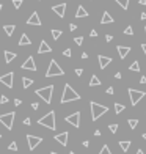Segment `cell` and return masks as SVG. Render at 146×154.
Segmentation results:
<instances>
[{
	"label": "cell",
	"instance_id": "obj_11",
	"mask_svg": "<svg viewBox=\"0 0 146 154\" xmlns=\"http://www.w3.org/2000/svg\"><path fill=\"white\" fill-rule=\"evenodd\" d=\"M22 69H27V71H36V65H35V58L33 57H28L27 60H25L24 63H22V66H20Z\"/></svg>",
	"mask_w": 146,
	"mask_h": 154
},
{
	"label": "cell",
	"instance_id": "obj_14",
	"mask_svg": "<svg viewBox=\"0 0 146 154\" xmlns=\"http://www.w3.org/2000/svg\"><path fill=\"white\" fill-rule=\"evenodd\" d=\"M98 60H99V66H101V69H105L107 66L112 63V58H110V57H105V55H99Z\"/></svg>",
	"mask_w": 146,
	"mask_h": 154
},
{
	"label": "cell",
	"instance_id": "obj_60",
	"mask_svg": "<svg viewBox=\"0 0 146 154\" xmlns=\"http://www.w3.org/2000/svg\"><path fill=\"white\" fill-rule=\"evenodd\" d=\"M0 137H2V134H0Z\"/></svg>",
	"mask_w": 146,
	"mask_h": 154
},
{
	"label": "cell",
	"instance_id": "obj_21",
	"mask_svg": "<svg viewBox=\"0 0 146 154\" xmlns=\"http://www.w3.org/2000/svg\"><path fill=\"white\" fill-rule=\"evenodd\" d=\"M130 143H132L130 140H122V142H119V148H121L124 153H127V151H129V148H130Z\"/></svg>",
	"mask_w": 146,
	"mask_h": 154
},
{
	"label": "cell",
	"instance_id": "obj_48",
	"mask_svg": "<svg viewBox=\"0 0 146 154\" xmlns=\"http://www.w3.org/2000/svg\"><path fill=\"white\" fill-rule=\"evenodd\" d=\"M121 77H122L121 72H116V74H115V79H121Z\"/></svg>",
	"mask_w": 146,
	"mask_h": 154
},
{
	"label": "cell",
	"instance_id": "obj_36",
	"mask_svg": "<svg viewBox=\"0 0 146 154\" xmlns=\"http://www.w3.org/2000/svg\"><path fill=\"white\" fill-rule=\"evenodd\" d=\"M13 5H14V8H20V5H22V0H13Z\"/></svg>",
	"mask_w": 146,
	"mask_h": 154
},
{
	"label": "cell",
	"instance_id": "obj_13",
	"mask_svg": "<svg viewBox=\"0 0 146 154\" xmlns=\"http://www.w3.org/2000/svg\"><path fill=\"white\" fill-rule=\"evenodd\" d=\"M68 138H69L68 132H61V134H58V135H55V140H57L60 145H63V146L68 145Z\"/></svg>",
	"mask_w": 146,
	"mask_h": 154
},
{
	"label": "cell",
	"instance_id": "obj_32",
	"mask_svg": "<svg viewBox=\"0 0 146 154\" xmlns=\"http://www.w3.org/2000/svg\"><path fill=\"white\" fill-rule=\"evenodd\" d=\"M8 149H10V151H17V143H16V142H11L10 146H8Z\"/></svg>",
	"mask_w": 146,
	"mask_h": 154
},
{
	"label": "cell",
	"instance_id": "obj_23",
	"mask_svg": "<svg viewBox=\"0 0 146 154\" xmlns=\"http://www.w3.org/2000/svg\"><path fill=\"white\" fill-rule=\"evenodd\" d=\"M3 30L8 36H11L14 33V30H16V25H3Z\"/></svg>",
	"mask_w": 146,
	"mask_h": 154
},
{
	"label": "cell",
	"instance_id": "obj_59",
	"mask_svg": "<svg viewBox=\"0 0 146 154\" xmlns=\"http://www.w3.org/2000/svg\"><path fill=\"white\" fill-rule=\"evenodd\" d=\"M145 36H146V27H145Z\"/></svg>",
	"mask_w": 146,
	"mask_h": 154
},
{
	"label": "cell",
	"instance_id": "obj_16",
	"mask_svg": "<svg viewBox=\"0 0 146 154\" xmlns=\"http://www.w3.org/2000/svg\"><path fill=\"white\" fill-rule=\"evenodd\" d=\"M49 52H52V47L47 44V41H41L39 47H38V54H49Z\"/></svg>",
	"mask_w": 146,
	"mask_h": 154
},
{
	"label": "cell",
	"instance_id": "obj_51",
	"mask_svg": "<svg viewBox=\"0 0 146 154\" xmlns=\"http://www.w3.org/2000/svg\"><path fill=\"white\" fill-rule=\"evenodd\" d=\"M138 3H140V5H143V7H145V5H146V0H138Z\"/></svg>",
	"mask_w": 146,
	"mask_h": 154
},
{
	"label": "cell",
	"instance_id": "obj_54",
	"mask_svg": "<svg viewBox=\"0 0 146 154\" xmlns=\"http://www.w3.org/2000/svg\"><path fill=\"white\" fill-rule=\"evenodd\" d=\"M137 154H145V153H143L141 149H138V151H137Z\"/></svg>",
	"mask_w": 146,
	"mask_h": 154
},
{
	"label": "cell",
	"instance_id": "obj_41",
	"mask_svg": "<svg viewBox=\"0 0 146 154\" xmlns=\"http://www.w3.org/2000/svg\"><path fill=\"white\" fill-rule=\"evenodd\" d=\"M38 107H39V104L38 102H31V109L33 110H38Z\"/></svg>",
	"mask_w": 146,
	"mask_h": 154
},
{
	"label": "cell",
	"instance_id": "obj_57",
	"mask_svg": "<svg viewBox=\"0 0 146 154\" xmlns=\"http://www.w3.org/2000/svg\"><path fill=\"white\" fill-rule=\"evenodd\" d=\"M50 154H57V153H55V151H52V153H50Z\"/></svg>",
	"mask_w": 146,
	"mask_h": 154
},
{
	"label": "cell",
	"instance_id": "obj_33",
	"mask_svg": "<svg viewBox=\"0 0 146 154\" xmlns=\"http://www.w3.org/2000/svg\"><path fill=\"white\" fill-rule=\"evenodd\" d=\"M124 35H129V36H130V35H134V28L130 27V25H129V27H126V28H124Z\"/></svg>",
	"mask_w": 146,
	"mask_h": 154
},
{
	"label": "cell",
	"instance_id": "obj_4",
	"mask_svg": "<svg viewBox=\"0 0 146 154\" xmlns=\"http://www.w3.org/2000/svg\"><path fill=\"white\" fill-rule=\"evenodd\" d=\"M36 94L39 96L46 104H50L52 102V94H54V85H47V87H44V88L36 90Z\"/></svg>",
	"mask_w": 146,
	"mask_h": 154
},
{
	"label": "cell",
	"instance_id": "obj_44",
	"mask_svg": "<svg viewBox=\"0 0 146 154\" xmlns=\"http://www.w3.org/2000/svg\"><path fill=\"white\" fill-rule=\"evenodd\" d=\"M107 94H113V88H112V87H109V88H107Z\"/></svg>",
	"mask_w": 146,
	"mask_h": 154
},
{
	"label": "cell",
	"instance_id": "obj_5",
	"mask_svg": "<svg viewBox=\"0 0 146 154\" xmlns=\"http://www.w3.org/2000/svg\"><path fill=\"white\" fill-rule=\"evenodd\" d=\"M63 74H65V71L60 68V65H58L55 60H52V62L49 63L47 71H46V77H55V75H63Z\"/></svg>",
	"mask_w": 146,
	"mask_h": 154
},
{
	"label": "cell",
	"instance_id": "obj_37",
	"mask_svg": "<svg viewBox=\"0 0 146 154\" xmlns=\"http://www.w3.org/2000/svg\"><path fill=\"white\" fill-rule=\"evenodd\" d=\"M7 102H8V98L5 94H2L0 96V104H7Z\"/></svg>",
	"mask_w": 146,
	"mask_h": 154
},
{
	"label": "cell",
	"instance_id": "obj_3",
	"mask_svg": "<svg viewBox=\"0 0 146 154\" xmlns=\"http://www.w3.org/2000/svg\"><path fill=\"white\" fill-rule=\"evenodd\" d=\"M38 124H39V126L47 127V129L55 130V129H57V123H55V112H49L47 115H44L43 118H39V120H38Z\"/></svg>",
	"mask_w": 146,
	"mask_h": 154
},
{
	"label": "cell",
	"instance_id": "obj_40",
	"mask_svg": "<svg viewBox=\"0 0 146 154\" xmlns=\"http://www.w3.org/2000/svg\"><path fill=\"white\" fill-rule=\"evenodd\" d=\"M24 124H25V126H30V124H31V120H30V118H25V120H24Z\"/></svg>",
	"mask_w": 146,
	"mask_h": 154
},
{
	"label": "cell",
	"instance_id": "obj_34",
	"mask_svg": "<svg viewBox=\"0 0 146 154\" xmlns=\"http://www.w3.org/2000/svg\"><path fill=\"white\" fill-rule=\"evenodd\" d=\"M109 129H110V132L112 134H116V130H118V124H110Z\"/></svg>",
	"mask_w": 146,
	"mask_h": 154
},
{
	"label": "cell",
	"instance_id": "obj_17",
	"mask_svg": "<svg viewBox=\"0 0 146 154\" xmlns=\"http://www.w3.org/2000/svg\"><path fill=\"white\" fill-rule=\"evenodd\" d=\"M118 54H119V58H126L127 54L130 52V47H126V46H118Z\"/></svg>",
	"mask_w": 146,
	"mask_h": 154
},
{
	"label": "cell",
	"instance_id": "obj_58",
	"mask_svg": "<svg viewBox=\"0 0 146 154\" xmlns=\"http://www.w3.org/2000/svg\"><path fill=\"white\" fill-rule=\"evenodd\" d=\"M69 154H75V153H74V151H71V153H69Z\"/></svg>",
	"mask_w": 146,
	"mask_h": 154
},
{
	"label": "cell",
	"instance_id": "obj_29",
	"mask_svg": "<svg viewBox=\"0 0 146 154\" xmlns=\"http://www.w3.org/2000/svg\"><path fill=\"white\" fill-rule=\"evenodd\" d=\"M50 33H52V38H54V39H58V38L63 35V31H61V30H52Z\"/></svg>",
	"mask_w": 146,
	"mask_h": 154
},
{
	"label": "cell",
	"instance_id": "obj_52",
	"mask_svg": "<svg viewBox=\"0 0 146 154\" xmlns=\"http://www.w3.org/2000/svg\"><path fill=\"white\" fill-rule=\"evenodd\" d=\"M141 49H143V52H145V57H146V44H141Z\"/></svg>",
	"mask_w": 146,
	"mask_h": 154
},
{
	"label": "cell",
	"instance_id": "obj_18",
	"mask_svg": "<svg viewBox=\"0 0 146 154\" xmlns=\"http://www.w3.org/2000/svg\"><path fill=\"white\" fill-rule=\"evenodd\" d=\"M112 22H113V17L110 16V13L109 11H104V14L101 17V24L104 25V24H112Z\"/></svg>",
	"mask_w": 146,
	"mask_h": 154
},
{
	"label": "cell",
	"instance_id": "obj_15",
	"mask_svg": "<svg viewBox=\"0 0 146 154\" xmlns=\"http://www.w3.org/2000/svg\"><path fill=\"white\" fill-rule=\"evenodd\" d=\"M27 24L28 25H41V19H39V16H38V13L35 11V13H31V16L28 17V21H27Z\"/></svg>",
	"mask_w": 146,
	"mask_h": 154
},
{
	"label": "cell",
	"instance_id": "obj_7",
	"mask_svg": "<svg viewBox=\"0 0 146 154\" xmlns=\"http://www.w3.org/2000/svg\"><path fill=\"white\" fill-rule=\"evenodd\" d=\"M145 96H146L145 91H138V90L129 88V98H130V104H132V106H137Z\"/></svg>",
	"mask_w": 146,
	"mask_h": 154
},
{
	"label": "cell",
	"instance_id": "obj_46",
	"mask_svg": "<svg viewBox=\"0 0 146 154\" xmlns=\"http://www.w3.org/2000/svg\"><path fill=\"white\" fill-rule=\"evenodd\" d=\"M82 145H83V146H85V148H88V146H90V142H88V140H85V142H83V143H82Z\"/></svg>",
	"mask_w": 146,
	"mask_h": 154
},
{
	"label": "cell",
	"instance_id": "obj_2",
	"mask_svg": "<svg viewBox=\"0 0 146 154\" xmlns=\"http://www.w3.org/2000/svg\"><path fill=\"white\" fill-rule=\"evenodd\" d=\"M90 107H91V120L93 121H98L104 113L109 112V107H107V106H101V104L94 102V101L90 102Z\"/></svg>",
	"mask_w": 146,
	"mask_h": 154
},
{
	"label": "cell",
	"instance_id": "obj_27",
	"mask_svg": "<svg viewBox=\"0 0 146 154\" xmlns=\"http://www.w3.org/2000/svg\"><path fill=\"white\" fill-rule=\"evenodd\" d=\"M127 123H129L130 129H135L137 124H138V120H135V118H129V120H127Z\"/></svg>",
	"mask_w": 146,
	"mask_h": 154
},
{
	"label": "cell",
	"instance_id": "obj_42",
	"mask_svg": "<svg viewBox=\"0 0 146 154\" xmlns=\"http://www.w3.org/2000/svg\"><path fill=\"white\" fill-rule=\"evenodd\" d=\"M75 28H77V25H75V24H71V25H69V30H71V31H74Z\"/></svg>",
	"mask_w": 146,
	"mask_h": 154
},
{
	"label": "cell",
	"instance_id": "obj_26",
	"mask_svg": "<svg viewBox=\"0 0 146 154\" xmlns=\"http://www.w3.org/2000/svg\"><path fill=\"white\" fill-rule=\"evenodd\" d=\"M115 2L122 8V10H127V8H129V2L130 0H115Z\"/></svg>",
	"mask_w": 146,
	"mask_h": 154
},
{
	"label": "cell",
	"instance_id": "obj_24",
	"mask_svg": "<svg viewBox=\"0 0 146 154\" xmlns=\"http://www.w3.org/2000/svg\"><path fill=\"white\" fill-rule=\"evenodd\" d=\"M101 85V80H99L98 75H91V79H90V87H98Z\"/></svg>",
	"mask_w": 146,
	"mask_h": 154
},
{
	"label": "cell",
	"instance_id": "obj_9",
	"mask_svg": "<svg viewBox=\"0 0 146 154\" xmlns=\"http://www.w3.org/2000/svg\"><path fill=\"white\" fill-rule=\"evenodd\" d=\"M65 121L72 124L74 127H79L80 126V112H75V113H72V115H69V117H66Z\"/></svg>",
	"mask_w": 146,
	"mask_h": 154
},
{
	"label": "cell",
	"instance_id": "obj_31",
	"mask_svg": "<svg viewBox=\"0 0 146 154\" xmlns=\"http://www.w3.org/2000/svg\"><path fill=\"white\" fill-rule=\"evenodd\" d=\"M124 109H126V107L122 106V104H115V113H121Z\"/></svg>",
	"mask_w": 146,
	"mask_h": 154
},
{
	"label": "cell",
	"instance_id": "obj_30",
	"mask_svg": "<svg viewBox=\"0 0 146 154\" xmlns=\"http://www.w3.org/2000/svg\"><path fill=\"white\" fill-rule=\"evenodd\" d=\"M99 154H112V151H110V148L107 146V145H104V146H102V149L99 151Z\"/></svg>",
	"mask_w": 146,
	"mask_h": 154
},
{
	"label": "cell",
	"instance_id": "obj_12",
	"mask_svg": "<svg viewBox=\"0 0 146 154\" xmlns=\"http://www.w3.org/2000/svg\"><path fill=\"white\" fill-rule=\"evenodd\" d=\"M52 10H54V13L57 14L58 17H65V14H66V3L54 5V7H52Z\"/></svg>",
	"mask_w": 146,
	"mask_h": 154
},
{
	"label": "cell",
	"instance_id": "obj_55",
	"mask_svg": "<svg viewBox=\"0 0 146 154\" xmlns=\"http://www.w3.org/2000/svg\"><path fill=\"white\" fill-rule=\"evenodd\" d=\"M143 138H145V140H146V134H143Z\"/></svg>",
	"mask_w": 146,
	"mask_h": 154
},
{
	"label": "cell",
	"instance_id": "obj_20",
	"mask_svg": "<svg viewBox=\"0 0 146 154\" xmlns=\"http://www.w3.org/2000/svg\"><path fill=\"white\" fill-rule=\"evenodd\" d=\"M30 44H31V41H30V38H28V35L22 33V36L19 39V46H30Z\"/></svg>",
	"mask_w": 146,
	"mask_h": 154
},
{
	"label": "cell",
	"instance_id": "obj_43",
	"mask_svg": "<svg viewBox=\"0 0 146 154\" xmlns=\"http://www.w3.org/2000/svg\"><path fill=\"white\" fill-rule=\"evenodd\" d=\"M90 36L96 38V36H98V31H96V30H91V33H90Z\"/></svg>",
	"mask_w": 146,
	"mask_h": 154
},
{
	"label": "cell",
	"instance_id": "obj_50",
	"mask_svg": "<svg viewBox=\"0 0 146 154\" xmlns=\"http://www.w3.org/2000/svg\"><path fill=\"white\" fill-rule=\"evenodd\" d=\"M140 82H141V83H146V77H145V75H141V79H140Z\"/></svg>",
	"mask_w": 146,
	"mask_h": 154
},
{
	"label": "cell",
	"instance_id": "obj_8",
	"mask_svg": "<svg viewBox=\"0 0 146 154\" xmlns=\"http://www.w3.org/2000/svg\"><path fill=\"white\" fill-rule=\"evenodd\" d=\"M13 79H14V72H7L5 75H0V83H3L8 88H13Z\"/></svg>",
	"mask_w": 146,
	"mask_h": 154
},
{
	"label": "cell",
	"instance_id": "obj_22",
	"mask_svg": "<svg viewBox=\"0 0 146 154\" xmlns=\"http://www.w3.org/2000/svg\"><path fill=\"white\" fill-rule=\"evenodd\" d=\"M14 58H16V54H14V52H10V50L5 52V62L7 63H11Z\"/></svg>",
	"mask_w": 146,
	"mask_h": 154
},
{
	"label": "cell",
	"instance_id": "obj_10",
	"mask_svg": "<svg viewBox=\"0 0 146 154\" xmlns=\"http://www.w3.org/2000/svg\"><path fill=\"white\" fill-rule=\"evenodd\" d=\"M27 142H28V149L33 151L35 148L43 142V138L41 137H35V135H27Z\"/></svg>",
	"mask_w": 146,
	"mask_h": 154
},
{
	"label": "cell",
	"instance_id": "obj_38",
	"mask_svg": "<svg viewBox=\"0 0 146 154\" xmlns=\"http://www.w3.org/2000/svg\"><path fill=\"white\" fill-rule=\"evenodd\" d=\"M71 49H66V50H63V55H65V57H71Z\"/></svg>",
	"mask_w": 146,
	"mask_h": 154
},
{
	"label": "cell",
	"instance_id": "obj_47",
	"mask_svg": "<svg viewBox=\"0 0 146 154\" xmlns=\"http://www.w3.org/2000/svg\"><path fill=\"white\" fill-rule=\"evenodd\" d=\"M82 58L86 60V58H88V54H86V52H83V54H82Z\"/></svg>",
	"mask_w": 146,
	"mask_h": 154
},
{
	"label": "cell",
	"instance_id": "obj_6",
	"mask_svg": "<svg viewBox=\"0 0 146 154\" xmlns=\"http://www.w3.org/2000/svg\"><path fill=\"white\" fill-rule=\"evenodd\" d=\"M14 117L16 113L14 112H10V113H5V115H0V123L3 124L7 129H13V123H14Z\"/></svg>",
	"mask_w": 146,
	"mask_h": 154
},
{
	"label": "cell",
	"instance_id": "obj_1",
	"mask_svg": "<svg viewBox=\"0 0 146 154\" xmlns=\"http://www.w3.org/2000/svg\"><path fill=\"white\" fill-rule=\"evenodd\" d=\"M79 99H80V94H79L69 83H66L65 88H63V94H61L60 102L66 104V102H72V101H79Z\"/></svg>",
	"mask_w": 146,
	"mask_h": 154
},
{
	"label": "cell",
	"instance_id": "obj_53",
	"mask_svg": "<svg viewBox=\"0 0 146 154\" xmlns=\"http://www.w3.org/2000/svg\"><path fill=\"white\" fill-rule=\"evenodd\" d=\"M141 19H143V21L146 19V13H141Z\"/></svg>",
	"mask_w": 146,
	"mask_h": 154
},
{
	"label": "cell",
	"instance_id": "obj_56",
	"mask_svg": "<svg viewBox=\"0 0 146 154\" xmlns=\"http://www.w3.org/2000/svg\"><path fill=\"white\" fill-rule=\"evenodd\" d=\"M2 8H3V7H2V3H0V11H2Z\"/></svg>",
	"mask_w": 146,
	"mask_h": 154
},
{
	"label": "cell",
	"instance_id": "obj_35",
	"mask_svg": "<svg viewBox=\"0 0 146 154\" xmlns=\"http://www.w3.org/2000/svg\"><path fill=\"white\" fill-rule=\"evenodd\" d=\"M74 43H75V44H77V46H80L82 43H83V38H82V36H77V38H74Z\"/></svg>",
	"mask_w": 146,
	"mask_h": 154
},
{
	"label": "cell",
	"instance_id": "obj_39",
	"mask_svg": "<svg viewBox=\"0 0 146 154\" xmlns=\"http://www.w3.org/2000/svg\"><path fill=\"white\" fill-rule=\"evenodd\" d=\"M82 74H83V69H82V68H77V69H75V75H79V77H80Z\"/></svg>",
	"mask_w": 146,
	"mask_h": 154
},
{
	"label": "cell",
	"instance_id": "obj_45",
	"mask_svg": "<svg viewBox=\"0 0 146 154\" xmlns=\"http://www.w3.org/2000/svg\"><path fill=\"white\" fill-rule=\"evenodd\" d=\"M105 39H107V41H112V39H113V36H112V35H107V36H105Z\"/></svg>",
	"mask_w": 146,
	"mask_h": 154
},
{
	"label": "cell",
	"instance_id": "obj_25",
	"mask_svg": "<svg viewBox=\"0 0 146 154\" xmlns=\"http://www.w3.org/2000/svg\"><path fill=\"white\" fill-rule=\"evenodd\" d=\"M33 85V80L30 79V77H22V87L24 88H28V87Z\"/></svg>",
	"mask_w": 146,
	"mask_h": 154
},
{
	"label": "cell",
	"instance_id": "obj_49",
	"mask_svg": "<svg viewBox=\"0 0 146 154\" xmlns=\"http://www.w3.org/2000/svg\"><path fill=\"white\" fill-rule=\"evenodd\" d=\"M14 106H20V99H14Z\"/></svg>",
	"mask_w": 146,
	"mask_h": 154
},
{
	"label": "cell",
	"instance_id": "obj_19",
	"mask_svg": "<svg viewBox=\"0 0 146 154\" xmlns=\"http://www.w3.org/2000/svg\"><path fill=\"white\" fill-rule=\"evenodd\" d=\"M88 16V11L85 10V8L82 7V5H79V8H77V11H75V17H86Z\"/></svg>",
	"mask_w": 146,
	"mask_h": 154
},
{
	"label": "cell",
	"instance_id": "obj_28",
	"mask_svg": "<svg viewBox=\"0 0 146 154\" xmlns=\"http://www.w3.org/2000/svg\"><path fill=\"white\" fill-rule=\"evenodd\" d=\"M129 69H130V71H134V72H138V71H140V65H138V62L135 60V62H134L132 65L129 66Z\"/></svg>",
	"mask_w": 146,
	"mask_h": 154
}]
</instances>
